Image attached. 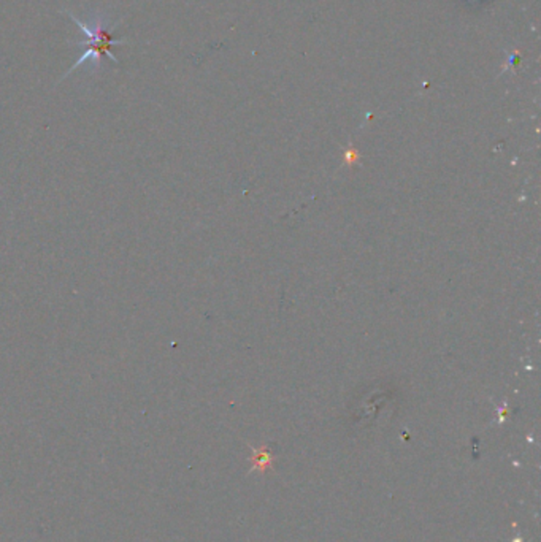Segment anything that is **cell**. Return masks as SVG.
I'll list each match as a JSON object with an SVG mask.
<instances>
[{"mask_svg": "<svg viewBox=\"0 0 541 542\" xmlns=\"http://www.w3.org/2000/svg\"><path fill=\"white\" fill-rule=\"evenodd\" d=\"M64 13L67 15L69 18L76 24V27H80V29L85 32V35L87 37V40L75 42V45L76 46H86L87 49L83 56H81L73 64V67L62 76L61 81L67 78L69 75H72L76 69L81 67L83 64H86L87 60H92L94 69L100 67L103 57H108L113 64H119L118 57L112 53V48L121 46V45H129V40H125V38H121V40H114L113 35H112V26H110V23H108L107 18H103L102 15H97L94 19H91V23H85V21L76 18V16L72 12H69V10H64Z\"/></svg>", "mask_w": 541, "mask_h": 542, "instance_id": "obj_1", "label": "cell"}, {"mask_svg": "<svg viewBox=\"0 0 541 542\" xmlns=\"http://www.w3.org/2000/svg\"><path fill=\"white\" fill-rule=\"evenodd\" d=\"M251 464L253 468L249 471H260V473H265L267 468L272 464V453L267 451V447L262 449H253V457H251Z\"/></svg>", "mask_w": 541, "mask_h": 542, "instance_id": "obj_2", "label": "cell"}]
</instances>
